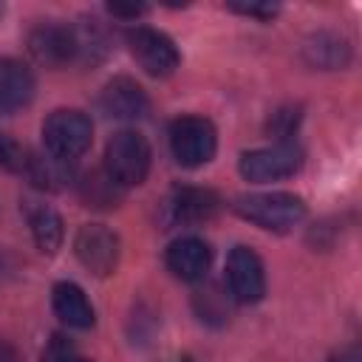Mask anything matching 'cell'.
Returning a JSON list of instances; mask_svg holds the SVG:
<instances>
[{
  "label": "cell",
  "mask_w": 362,
  "mask_h": 362,
  "mask_svg": "<svg viewBox=\"0 0 362 362\" xmlns=\"http://www.w3.org/2000/svg\"><path fill=\"white\" fill-rule=\"evenodd\" d=\"M23 175L40 189H59L68 181V161L54 156H25Z\"/></svg>",
  "instance_id": "e0dca14e"
},
{
  "label": "cell",
  "mask_w": 362,
  "mask_h": 362,
  "mask_svg": "<svg viewBox=\"0 0 362 362\" xmlns=\"http://www.w3.org/2000/svg\"><path fill=\"white\" fill-rule=\"evenodd\" d=\"M229 8L246 17H257V20H272L280 11L277 3H229Z\"/></svg>",
  "instance_id": "ffe728a7"
},
{
  "label": "cell",
  "mask_w": 362,
  "mask_h": 362,
  "mask_svg": "<svg viewBox=\"0 0 362 362\" xmlns=\"http://www.w3.org/2000/svg\"><path fill=\"white\" fill-rule=\"evenodd\" d=\"M170 150L181 167H201L218 150L215 124L204 116H181L170 124Z\"/></svg>",
  "instance_id": "277c9868"
},
{
  "label": "cell",
  "mask_w": 362,
  "mask_h": 362,
  "mask_svg": "<svg viewBox=\"0 0 362 362\" xmlns=\"http://www.w3.org/2000/svg\"><path fill=\"white\" fill-rule=\"evenodd\" d=\"M226 283L238 303H260L266 294L263 260L252 246H235L226 257Z\"/></svg>",
  "instance_id": "ba28073f"
},
{
  "label": "cell",
  "mask_w": 362,
  "mask_h": 362,
  "mask_svg": "<svg viewBox=\"0 0 362 362\" xmlns=\"http://www.w3.org/2000/svg\"><path fill=\"white\" fill-rule=\"evenodd\" d=\"M93 139V122L88 113L76 107H59L42 122V144L45 153L62 161L79 158Z\"/></svg>",
  "instance_id": "3957f363"
},
{
  "label": "cell",
  "mask_w": 362,
  "mask_h": 362,
  "mask_svg": "<svg viewBox=\"0 0 362 362\" xmlns=\"http://www.w3.org/2000/svg\"><path fill=\"white\" fill-rule=\"evenodd\" d=\"M79 195L88 206H116L122 187L102 170V173H88L79 181Z\"/></svg>",
  "instance_id": "ac0fdd59"
},
{
  "label": "cell",
  "mask_w": 362,
  "mask_h": 362,
  "mask_svg": "<svg viewBox=\"0 0 362 362\" xmlns=\"http://www.w3.org/2000/svg\"><path fill=\"white\" fill-rule=\"evenodd\" d=\"M25 156H28V153H23V147L0 130V164H3L6 170H11V173H23Z\"/></svg>",
  "instance_id": "d6986e66"
},
{
  "label": "cell",
  "mask_w": 362,
  "mask_h": 362,
  "mask_svg": "<svg viewBox=\"0 0 362 362\" xmlns=\"http://www.w3.org/2000/svg\"><path fill=\"white\" fill-rule=\"evenodd\" d=\"M37 82L28 65L20 59L3 57L0 59V113H14L23 110L34 99Z\"/></svg>",
  "instance_id": "4fadbf2b"
},
{
  "label": "cell",
  "mask_w": 362,
  "mask_h": 362,
  "mask_svg": "<svg viewBox=\"0 0 362 362\" xmlns=\"http://www.w3.org/2000/svg\"><path fill=\"white\" fill-rule=\"evenodd\" d=\"M74 252L90 274L107 277L119 266V235L102 223H85L74 238Z\"/></svg>",
  "instance_id": "52a82bcc"
},
{
  "label": "cell",
  "mask_w": 362,
  "mask_h": 362,
  "mask_svg": "<svg viewBox=\"0 0 362 362\" xmlns=\"http://www.w3.org/2000/svg\"><path fill=\"white\" fill-rule=\"evenodd\" d=\"M221 209V198L212 189L204 187H175L170 192V198L164 201V215L170 223H206L218 215Z\"/></svg>",
  "instance_id": "30bf717a"
},
{
  "label": "cell",
  "mask_w": 362,
  "mask_h": 362,
  "mask_svg": "<svg viewBox=\"0 0 362 362\" xmlns=\"http://www.w3.org/2000/svg\"><path fill=\"white\" fill-rule=\"evenodd\" d=\"M28 51L45 68H62V65L74 62L82 54L76 28L57 25V23H48V25L34 28L31 37H28Z\"/></svg>",
  "instance_id": "9c48e42d"
},
{
  "label": "cell",
  "mask_w": 362,
  "mask_h": 362,
  "mask_svg": "<svg viewBox=\"0 0 362 362\" xmlns=\"http://www.w3.org/2000/svg\"><path fill=\"white\" fill-rule=\"evenodd\" d=\"M300 167H303V150L294 141H277L272 147L249 150L238 161L240 175L246 181H252V184H266V181L288 178Z\"/></svg>",
  "instance_id": "5b68a950"
},
{
  "label": "cell",
  "mask_w": 362,
  "mask_h": 362,
  "mask_svg": "<svg viewBox=\"0 0 362 362\" xmlns=\"http://www.w3.org/2000/svg\"><path fill=\"white\" fill-rule=\"evenodd\" d=\"M150 144L139 130H119L105 144V173L119 187H139L150 173Z\"/></svg>",
  "instance_id": "7a4b0ae2"
},
{
  "label": "cell",
  "mask_w": 362,
  "mask_h": 362,
  "mask_svg": "<svg viewBox=\"0 0 362 362\" xmlns=\"http://www.w3.org/2000/svg\"><path fill=\"white\" fill-rule=\"evenodd\" d=\"M0 14H3V8H0Z\"/></svg>",
  "instance_id": "484cf974"
},
{
  "label": "cell",
  "mask_w": 362,
  "mask_h": 362,
  "mask_svg": "<svg viewBox=\"0 0 362 362\" xmlns=\"http://www.w3.org/2000/svg\"><path fill=\"white\" fill-rule=\"evenodd\" d=\"M147 107H150V102H147L144 88L130 76L110 79L99 93V110L110 119H122V122L141 119L147 113Z\"/></svg>",
  "instance_id": "8fae6325"
},
{
  "label": "cell",
  "mask_w": 362,
  "mask_h": 362,
  "mask_svg": "<svg viewBox=\"0 0 362 362\" xmlns=\"http://www.w3.org/2000/svg\"><path fill=\"white\" fill-rule=\"evenodd\" d=\"M51 305H54V314L68 328H90L96 322V314H93L88 294L71 280H62L51 288Z\"/></svg>",
  "instance_id": "5bb4252c"
},
{
  "label": "cell",
  "mask_w": 362,
  "mask_h": 362,
  "mask_svg": "<svg viewBox=\"0 0 362 362\" xmlns=\"http://www.w3.org/2000/svg\"><path fill=\"white\" fill-rule=\"evenodd\" d=\"M0 362H23L17 348L11 342H6V339H0Z\"/></svg>",
  "instance_id": "603a6c76"
},
{
  "label": "cell",
  "mask_w": 362,
  "mask_h": 362,
  "mask_svg": "<svg viewBox=\"0 0 362 362\" xmlns=\"http://www.w3.org/2000/svg\"><path fill=\"white\" fill-rule=\"evenodd\" d=\"M164 263L178 280L195 283V280H201L206 274V269L212 263V249H209L206 240H201L195 235H187V238H178V240H173L167 246Z\"/></svg>",
  "instance_id": "7c38bea8"
},
{
  "label": "cell",
  "mask_w": 362,
  "mask_h": 362,
  "mask_svg": "<svg viewBox=\"0 0 362 362\" xmlns=\"http://www.w3.org/2000/svg\"><path fill=\"white\" fill-rule=\"evenodd\" d=\"M328 362H362V354L356 345H348V348L337 351L334 356H328Z\"/></svg>",
  "instance_id": "7402d4cb"
},
{
  "label": "cell",
  "mask_w": 362,
  "mask_h": 362,
  "mask_svg": "<svg viewBox=\"0 0 362 362\" xmlns=\"http://www.w3.org/2000/svg\"><path fill=\"white\" fill-rule=\"evenodd\" d=\"M107 11H110L113 17H124V20H136L139 14H144V11H147V6H119V3H110V6H107Z\"/></svg>",
  "instance_id": "44dd1931"
},
{
  "label": "cell",
  "mask_w": 362,
  "mask_h": 362,
  "mask_svg": "<svg viewBox=\"0 0 362 362\" xmlns=\"http://www.w3.org/2000/svg\"><path fill=\"white\" fill-rule=\"evenodd\" d=\"M232 209L266 229V232H288L291 226H297L305 218V204L300 195L291 192H249V195H238Z\"/></svg>",
  "instance_id": "6da1fadb"
},
{
  "label": "cell",
  "mask_w": 362,
  "mask_h": 362,
  "mask_svg": "<svg viewBox=\"0 0 362 362\" xmlns=\"http://www.w3.org/2000/svg\"><path fill=\"white\" fill-rule=\"evenodd\" d=\"M28 226H31L37 249L42 255H57V249L62 246V238H65L62 218L51 206L40 204V206H28Z\"/></svg>",
  "instance_id": "2e32d148"
},
{
  "label": "cell",
  "mask_w": 362,
  "mask_h": 362,
  "mask_svg": "<svg viewBox=\"0 0 362 362\" xmlns=\"http://www.w3.org/2000/svg\"><path fill=\"white\" fill-rule=\"evenodd\" d=\"M127 48L133 54V59L139 62V68L150 76H170L178 65H181V54L175 48V42L150 25H136L127 31Z\"/></svg>",
  "instance_id": "8992f818"
},
{
  "label": "cell",
  "mask_w": 362,
  "mask_h": 362,
  "mask_svg": "<svg viewBox=\"0 0 362 362\" xmlns=\"http://www.w3.org/2000/svg\"><path fill=\"white\" fill-rule=\"evenodd\" d=\"M45 359L48 362H90V359H82V356H71L68 351H57V342H54V351Z\"/></svg>",
  "instance_id": "cb8c5ba5"
},
{
  "label": "cell",
  "mask_w": 362,
  "mask_h": 362,
  "mask_svg": "<svg viewBox=\"0 0 362 362\" xmlns=\"http://www.w3.org/2000/svg\"><path fill=\"white\" fill-rule=\"evenodd\" d=\"M170 362H189V359H170Z\"/></svg>",
  "instance_id": "d4e9b609"
},
{
  "label": "cell",
  "mask_w": 362,
  "mask_h": 362,
  "mask_svg": "<svg viewBox=\"0 0 362 362\" xmlns=\"http://www.w3.org/2000/svg\"><path fill=\"white\" fill-rule=\"evenodd\" d=\"M303 57L308 65L322 68V71H334V68H345L351 62V45L345 37L331 34V31H320L311 34L303 45Z\"/></svg>",
  "instance_id": "9a60e30c"
}]
</instances>
